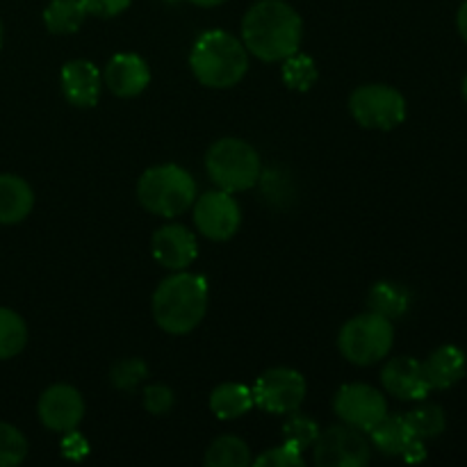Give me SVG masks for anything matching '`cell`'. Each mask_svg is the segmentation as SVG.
<instances>
[{
	"mask_svg": "<svg viewBox=\"0 0 467 467\" xmlns=\"http://www.w3.org/2000/svg\"><path fill=\"white\" fill-rule=\"evenodd\" d=\"M173 404H176V397L169 386L155 383V386L144 388V409L150 415H167L173 409Z\"/></svg>",
	"mask_w": 467,
	"mask_h": 467,
	"instance_id": "31",
	"label": "cell"
},
{
	"mask_svg": "<svg viewBox=\"0 0 467 467\" xmlns=\"http://www.w3.org/2000/svg\"><path fill=\"white\" fill-rule=\"evenodd\" d=\"M392 345H395L392 319L372 313V310L349 319L342 327L340 337H337V347H340L342 356L349 363L360 365V368L386 358L390 354Z\"/></svg>",
	"mask_w": 467,
	"mask_h": 467,
	"instance_id": "6",
	"label": "cell"
},
{
	"mask_svg": "<svg viewBox=\"0 0 467 467\" xmlns=\"http://www.w3.org/2000/svg\"><path fill=\"white\" fill-rule=\"evenodd\" d=\"M137 199L158 217H178L196 201V181L178 164H158L141 173L137 182Z\"/></svg>",
	"mask_w": 467,
	"mask_h": 467,
	"instance_id": "4",
	"label": "cell"
},
{
	"mask_svg": "<svg viewBox=\"0 0 467 467\" xmlns=\"http://www.w3.org/2000/svg\"><path fill=\"white\" fill-rule=\"evenodd\" d=\"M333 410L342 424L369 433L388 415V401L368 383H347L333 397Z\"/></svg>",
	"mask_w": 467,
	"mask_h": 467,
	"instance_id": "9",
	"label": "cell"
},
{
	"mask_svg": "<svg viewBox=\"0 0 467 467\" xmlns=\"http://www.w3.org/2000/svg\"><path fill=\"white\" fill-rule=\"evenodd\" d=\"M368 306L372 313L383 315L388 319H397L409 310L410 295L404 285L392 281H381L369 290Z\"/></svg>",
	"mask_w": 467,
	"mask_h": 467,
	"instance_id": "21",
	"label": "cell"
},
{
	"mask_svg": "<svg viewBox=\"0 0 467 467\" xmlns=\"http://www.w3.org/2000/svg\"><path fill=\"white\" fill-rule=\"evenodd\" d=\"M3 36H5V30H3V21H0V48H3Z\"/></svg>",
	"mask_w": 467,
	"mask_h": 467,
	"instance_id": "37",
	"label": "cell"
},
{
	"mask_svg": "<svg viewBox=\"0 0 467 467\" xmlns=\"http://www.w3.org/2000/svg\"><path fill=\"white\" fill-rule=\"evenodd\" d=\"M89 454V442L80 436V433L73 429V431L64 433V441H62V456L64 459H71V461H80Z\"/></svg>",
	"mask_w": 467,
	"mask_h": 467,
	"instance_id": "33",
	"label": "cell"
},
{
	"mask_svg": "<svg viewBox=\"0 0 467 467\" xmlns=\"http://www.w3.org/2000/svg\"><path fill=\"white\" fill-rule=\"evenodd\" d=\"M306 379L290 368L267 369L254 386V404L265 413L290 415L306 401Z\"/></svg>",
	"mask_w": 467,
	"mask_h": 467,
	"instance_id": "8",
	"label": "cell"
},
{
	"mask_svg": "<svg viewBox=\"0 0 467 467\" xmlns=\"http://www.w3.org/2000/svg\"><path fill=\"white\" fill-rule=\"evenodd\" d=\"M281 73L283 82L296 91H308L317 82V67H315L313 57H308V55L295 53L285 57L283 59Z\"/></svg>",
	"mask_w": 467,
	"mask_h": 467,
	"instance_id": "26",
	"label": "cell"
},
{
	"mask_svg": "<svg viewBox=\"0 0 467 467\" xmlns=\"http://www.w3.org/2000/svg\"><path fill=\"white\" fill-rule=\"evenodd\" d=\"M372 445L386 456H401L415 441V433L410 431L404 415H386L377 427L369 431Z\"/></svg>",
	"mask_w": 467,
	"mask_h": 467,
	"instance_id": "19",
	"label": "cell"
},
{
	"mask_svg": "<svg viewBox=\"0 0 467 467\" xmlns=\"http://www.w3.org/2000/svg\"><path fill=\"white\" fill-rule=\"evenodd\" d=\"M150 68L135 53H117L105 67V85L119 99H135L149 87Z\"/></svg>",
	"mask_w": 467,
	"mask_h": 467,
	"instance_id": "16",
	"label": "cell"
},
{
	"mask_svg": "<svg viewBox=\"0 0 467 467\" xmlns=\"http://www.w3.org/2000/svg\"><path fill=\"white\" fill-rule=\"evenodd\" d=\"M27 345L26 319L12 308L0 306V360H9L21 354Z\"/></svg>",
	"mask_w": 467,
	"mask_h": 467,
	"instance_id": "24",
	"label": "cell"
},
{
	"mask_svg": "<svg viewBox=\"0 0 467 467\" xmlns=\"http://www.w3.org/2000/svg\"><path fill=\"white\" fill-rule=\"evenodd\" d=\"M254 406V392L242 383H222L210 392V410L219 420H237Z\"/></svg>",
	"mask_w": 467,
	"mask_h": 467,
	"instance_id": "20",
	"label": "cell"
},
{
	"mask_svg": "<svg viewBox=\"0 0 467 467\" xmlns=\"http://www.w3.org/2000/svg\"><path fill=\"white\" fill-rule=\"evenodd\" d=\"M319 438V427L315 420L306 418L301 413H290L287 422L283 424V442H287L295 450L304 451L308 447L315 445V441Z\"/></svg>",
	"mask_w": 467,
	"mask_h": 467,
	"instance_id": "27",
	"label": "cell"
},
{
	"mask_svg": "<svg viewBox=\"0 0 467 467\" xmlns=\"http://www.w3.org/2000/svg\"><path fill=\"white\" fill-rule=\"evenodd\" d=\"M381 383L386 392L401 401H422L431 392L422 363L410 356H397L388 360L386 368L381 369Z\"/></svg>",
	"mask_w": 467,
	"mask_h": 467,
	"instance_id": "14",
	"label": "cell"
},
{
	"mask_svg": "<svg viewBox=\"0 0 467 467\" xmlns=\"http://www.w3.org/2000/svg\"><path fill=\"white\" fill-rule=\"evenodd\" d=\"M87 9L80 0H50L44 9V23L53 35H73L82 27Z\"/></svg>",
	"mask_w": 467,
	"mask_h": 467,
	"instance_id": "22",
	"label": "cell"
},
{
	"mask_svg": "<svg viewBox=\"0 0 467 467\" xmlns=\"http://www.w3.org/2000/svg\"><path fill=\"white\" fill-rule=\"evenodd\" d=\"M80 3L85 5L87 14H91V16L112 18L126 12L132 0H80Z\"/></svg>",
	"mask_w": 467,
	"mask_h": 467,
	"instance_id": "32",
	"label": "cell"
},
{
	"mask_svg": "<svg viewBox=\"0 0 467 467\" xmlns=\"http://www.w3.org/2000/svg\"><path fill=\"white\" fill-rule=\"evenodd\" d=\"M35 208L30 182L14 173H0V226L23 222Z\"/></svg>",
	"mask_w": 467,
	"mask_h": 467,
	"instance_id": "18",
	"label": "cell"
},
{
	"mask_svg": "<svg viewBox=\"0 0 467 467\" xmlns=\"http://www.w3.org/2000/svg\"><path fill=\"white\" fill-rule=\"evenodd\" d=\"M27 456V441L14 424L0 422V467L23 463Z\"/></svg>",
	"mask_w": 467,
	"mask_h": 467,
	"instance_id": "28",
	"label": "cell"
},
{
	"mask_svg": "<svg viewBox=\"0 0 467 467\" xmlns=\"http://www.w3.org/2000/svg\"><path fill=\"white\" fill-rule=\"evenodd\" d=\"M456 27H459L461 39L467 44V0L459 7V14H456Z\"/></svg>",
	"mask_w": 467,
	"mask_h": 467,
	"instance_id": "34",
	"label": "cell"
},
{
	"mask_svg": "<svg viewBox=\"0 0 467 467\" xmlns=\"http://www.w3.org/2000/svg\"><path fill=\"white\" fill-rule=\"evenodd\" d=\"M251 463L249 445L235 436H219L205 451V465L210 467H246Z\"/></svg>",
	"mask_w": 467,
	"mask_h": 467,
	"instance_id": "23",
	"label": "cell"
},
{
	"mask_svg": "<svg viewBox=\"0 0 467 467\" xmlns=\"http://www.w3.org/2000/svg\"><path fill=\"white\" fill-rule=\"evenodd\" d=\"M146 377H149V368H146L144 360L140 358L121 360V363L114 365L112 372H109V381H112V386L123 392L135 390Z\"/></svg>",
	"mask_w": 467,
	"mask_h": 467,
	"instance_id": "29",
	"label": "cell"
},
{
	"mask_svg": "<svg viewBox=\"0 0 467 467\" xmlns=\"http://www.w3.org/2000/svg\"><path fill=\"white\" fill-rule=\"evenodd\" d=\"M208 310V283L203 276L176 272L164 278L153 295V317L162 331L185 336L194 331Z\"/></svg>",
	"mask_w": 467,
	"mask_h": 467,
	"instance_id": "2",
	"label": "cell"
},
{
	"mask_svg": "<svg viewBox=\"0 0 467 467\" xmlns=\"http://www.w3.org/2000/svg\"><path fill=\"white\" fill-rule=\"evenodd\" d=\"M36 413L48 431L68 433L78 429V424L85 418V400H82L80 390H76L73 386L55 383L41 392Z\"/></svg>",
	"mask_w": 467,
	"mask_h": 467,
	"instance_id": "12",
	"label": "cell"
},
{
	"mask_svg": "<svg viewBox=\"0 0 467 467\" xmlns=\"http://www.w3.org/2000/svg\"><path fill=\"white\" fill-rule=\"evenodd\" d=\"M194 223L196 231L208 240L226 242L237 233L242 223L240 203L233 199L231 192L213 190L201 194L194 201Z\"/></svg>",
	"mask_w": 467,
	"mask_h": 467,
	"instance_id": "10",
	"label": "cell"
},
{
	"mask_svg": "<svg viewBox=\"0 0 467 467\" xmlns=\"http://www.w3.org/2000/svg\"><path fill=\"white\" fill-rule=\"evenodd\" d=\"M190 67L208 89H231L249 71V50L231 32L205 30L192 46Z\"/></svg>",
	"mask_w": 467,
	"mask_h": 467,
	"instance_id": "3",
	"label": "cell"
},
{
	"mask_svg": "<svg viewBox=\"0 0 467 467\" xmlns=\"http://www.w3.org/2000/svg\"><path fill=\"white\" fill-rule=\"evenodd\" d=\"M192 5H196V7H217V5L226 3V0H190Z\"/></svg>",
	"mask_w": 467,
	"mask_h": 467,
	"instance_id": "35",
	"label": "cell"
},
{
	"mask_svg": "<svg viewBox=\"0 0 467 467\" xmlns=\"http://www.w3.org/2000/svg\"><path fill=\"white\" fill-rule=\"evenodd\" d=\"M59 85H62L64 99L71 105L94 108L100 99V89H103V76L96 64L87 62V59H71L62 67Z\"/></svg>",
	"mask_w": 467,
	"mask_h": 467,
	"instance_id": "15",
	"label": "cell"
},
{
	"mask_svg": "<svg viewBox=\"0 0 467 467\" xmlns=\"http://www.w3.org/2000/svg\"><path fill=\"white\" fill-rule=\"evenodd\" d=\"M254 465L258 467H301L304 465V451L295 450L287 442L274 447V450L263 451L258 459L254 461Z\"/></svg>",
	"mask_w": 467,
	"mask_h": 467,
	"instance_id": "30",
	"label": "cell"
},
{
	"mask_svg": "<svg viewBox=\"0 0 467 467\" xmlns=\"http://www.w3.org/2000/svg\"><path fill=\"white\" fill-rule=\"evenodd\" d=\"M313 447L315 463L322 467H363L369 463L368 438L349 424L319 431Z\"/></svg>",
	"mask_w": 467,
	"mask_h": 467,
	"instance_id": "11",
	"label": "cell"
},
{
	"mask_svg": "<svg viewBox=\"0 0 467 467\" xmlns=\"http://www.w3.org/2000/svg\"><path fill=\"white\" fill-rule=\"evenodd\" d=\"M424 377L431 390H450L451 386L465 377L467 356L463 349L454 345L438 347L431 356L422 363Z\"/></svg>",
	"mask_w": 467,
	"mask_h": 467,
	"instance_id": "17",
	"label": "cell"
},
{
	"mask_svg": "<svg viewBox=\"0 0 467 467\" xmlns=\"http://www.w3.org/2000/svg\"><path fill=\"white\" fill-rule=\"evenodd\" d=\"M208 176L219 190L223 192H246L260 178V155L249 141L237 137H223L214 141L205 155Z\"/></svg>",
	"mask_w": 467,
	"mask_h": 467,
	"instance_id": "5",
	"label": "cell"
},
{
	"mask_svg": "<svg viewBox=\"0 0 467 467\" xmlns=\"http://www.w3.org/2000/svg\"><path fill=\"white\" fill-rule=\"evenodd\" d=\"M153 258L171 272H182L190 267L199 255V242L190 228L181 223H169V226L158 228L150 240Z\"/></svg>",
	"mask_w": 467,
	"mask_h": 467,
	"instance_id": "13",
	"label": "cell"
},
{
	"mask_svg": "<svg viewBox=\"0 0 467 467\" xmlns=\"http://www.w3.org/2000/svg\"><path fill=\"white\" fill-rule=\"evenodd\" d=\"M406 422H409L410 431L415 433V438L420 441H429V438H438L447 427L445 410L436 404H424L420 409L410 410L404 415Z\"/></svg>",
	"mask_w": 467,
	"mask_h": 467,
	"instance_id": "25",
	"label": "cell"
},
{
	"mask_svg": "<svg viewBox=\"0 0 467 467\" xmlns=\"http://www.w3.org/2000/svg\"><path fill=\"white\" fill-rule=\"evenodd\" d=\"M304 21L285 0H258L242 18V44L263 62H283L299 53Z\"/></svg>",
	"mask_w": 467,
	"mask_h": 467,
	"instance_id": "1",
	"label": "cell"
},
{
	"mask_svg": "<svg viewBox=\"0 0 467 467\" xmlns=\"http://www.w3.org/2000/svg\"><path fill=\"white\" fill-rule=\"evenodd\" d=\"M349 112L363 128L392 130L406 119V99L390 85H363L351 91Z\"/></svg>",
	"mask_w": 467,
	"mask_h": 467,
	"instance_id": "7",
	"label": "cell"
},
{
	"mask_svg": "<svg viewBox=\"0 0 467 467\" xmlns=\"http://www.w3.org/2000/svg\"><path fill=\"white\" fill-rule=\"evenodd\" d=\"M463 99H465V103H467V76L463 78Z\"/></svg>",
	"mask_w": 467,
	"mask_h": 467,
	"instance_id": "36",
	"label": "cell"
}]
</instances>
